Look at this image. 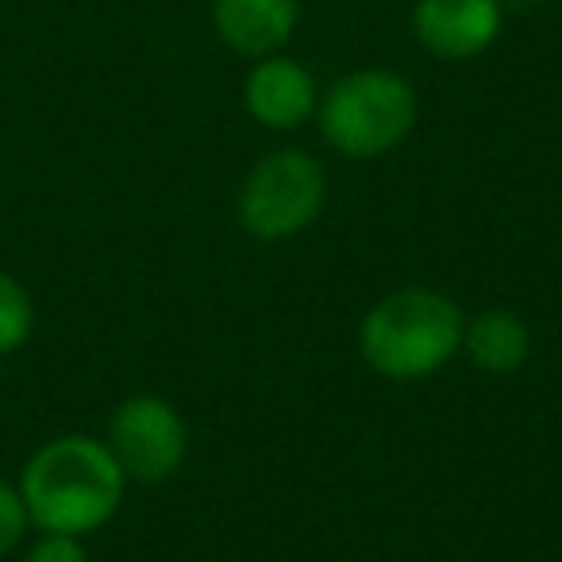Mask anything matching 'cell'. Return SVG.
<instances>
[{
    "instance_id": "1",
    "label": "cell",
    "mask_w": 562,
    "mask_h": 562,
    "mask_svg": "<svg viewBox=\"0 0 562 562\" xmlns=\"http://www.w3.org/2000/svg\"><path fill=\"white\" fill-rule=\"evenodd\" d=\"M16 485L24 493L32 528L89 536L116 516L127 477L104 439L70 431L35 447Z\"/></svg>"
},
{
    "instance_id": "2",
    "label": "cell",
    "mask_w": 562,
    "mask_h": 562,
    "mask_svg": "<svg viewBox=\"0 0 562 562\" xmlns=\"http://www.w3.org/2000/svg\"><path fill=\"white\" fill-rule=\"evenodd\" d=\"M467 316L443 293L397 290L367 313L359 328V347L370 370L390 382H420L443 370L462 351Z\"/></svg>"
},
{
    "instance_id": "3",
    "label": "cell",
    "mask_w": 562,
    "mask_h": 562,
    "mask_svg": "<svg viewBox=\"0 0 562 562\" xmlns=\"http://www.w3.org/2000/svg\"><path fill=\"white\" fill-rule=\"evenodd\" d=\"M416 89L397 70H355L316 104V124L344 158H382L413 135Z\"/></svg>"
},
{
    "instance_id": "4",
    "label": "cell",
    "mask_w": 562,
    "mask_h": 562,
    "mask_svg": "<svg viewBox=\"0 0 562 562\" xmlns=\"http://www.w3.org/2000/svg\"><path fill=\"white\" fill-rule=\"evenodd\" d=\"M328 201V173L308 150H273L258 158L239 189V224L255 239L278 243L313 227Z\"/></svg>"
},
{
    "instance_id": "5",
    "label": "cell",
    "mask_w": 562,
    "mask_h": 562,
    "mask_svg": "<svg viewBox=\"0 0 562 562\" xmlns=\"http://www.w3.org/2000/svg\"><path fill=\"white\" fill-rule=\"evenodd\" d=\"M104 443L116 454L127 482L155 485L181 470L189 451V431L170 401L155 397V393H139V397H127L124 405H116Z\"/></svg>"
},
{
    "instance_id": "6",
    "label": "cell",
    "mask_w": 562,
    "mask_h": 562,
    "mask_svg": "<svg viewBox=\"0 0 562 562\" xmlns=\"http://www.w3.org/2000/svg\"><path fill=\"white\" fill-rule=\"evenodd\" d=\"M505 24L501 0H416L413 35L428 55L443 63H467L497 43Z\"/></svg>"
},
{
    "instance_id": "7",
    "label": "cell",
    "mask_w": 562,
    "mask_h": 562,
    "mask_svg": "<svg viewBox=\"0 0 562 562\" xmlns=\"http://www.w3.org/2000/svg\"><path fill=\"white\" fill-rule=\"evenodd\" d=\"M243 104H247L250 120H258L270 132H293L316 116L321 89L297 58H285L278 50V55L255 58L247 81H243Z\"/></svg>"
},
{
    "instance_id": "8",
    "label": "cell",
    "mask_w": 562,
    "mask_h": 562,
    "mask_svg": "<svg viewBox=\"0 0 562 562\" xmlns=\"http://www.w3.org/2000/svg\"><path fill=\"white\" fill-rule=\"evenodd\" d=\"M301 0H212V24L224 47L247 58L278 55L293 40Z\"/></svg>"
},
{
    "instance_id": "9",
    "label": "cell",
    "mask_w": 562,
    "mask_h": 562,
    "mask_svg": "<svg viewBox=\"0 0 562 562\" xmlns=\"http://www.w3.org/2000/svg\"><path fill=\"white\" fill-rule=\"evenodd\" d=\"M462 351L485 374H516L531 355V331L516 313L490 308L462 331Z\"/></svg>"
},
{
    "instance_id": "10",
    "label": "cell",
    "mask_w": 562,
    "mask_h": 562,
    "mask_svg": "<svg viewBox=\"0 0 562 562\" xmlns=\"http://www.w3.org/2000/svg\"><path fill=\"white\" fill-rule=\"evenodd\" d=\"M35 331V301L16 273L0 270V359L27 347Z\"/></svg>"
},
{
    "instance_id": "11",
    "label": "cell",
    "mask_w": 562,
    "mask_h": 562,
    "mask_svg": "<svg viewBox=\"0 0 562 562\" xmlns=\"http://www.w3.org/2000/svg\"><path fill=\"white\" fill-rule=\"evenodd\" d=\"M27 528H32V516H27L24 493H20L16 482L0 477V554L16 551L24 543Z\"/></svg>"
},
{
    "instance_id": "12",
    "label": "cell",
    "mask_w": 562,
    "mask_h": 562,
    "mask_svg": "<svg viewBox=\"0 0 562 562\" xmlns=\"http://www.w3.org/2000/svg\"><path fill=\"white\" fill-rule=\"evenodd\" d=\"M24 562H89V551L81 543V536L40 531V539L24 551Z\"/></svg>"
}]
</instances>
